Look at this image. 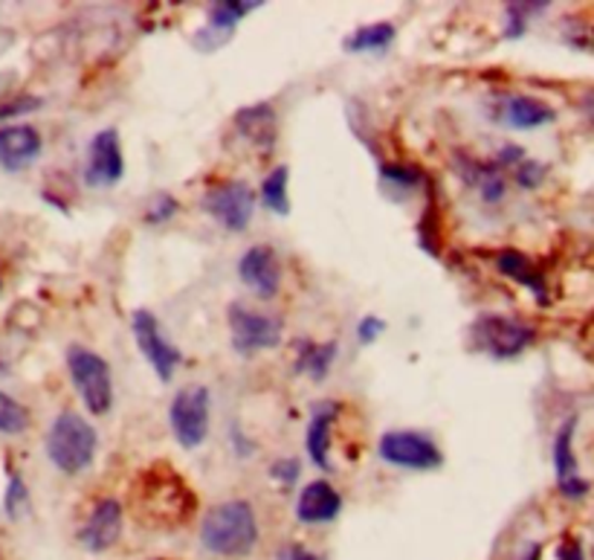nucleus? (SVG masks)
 I'll use <instances>...</instances> for the list:
<instances>
[{
	"label": "nucleus",
	"mask_w": 594,
	"mask_h": 560,
	"mask_svg": "<svg viewBox=\"0 0 594 560\" xmlns=\"http://www.w3.org/2000/svg\"><path fill=\"white\" fill-rule=\"evenodd\" d=\"M44 140L33 125H7L0 128V169L24 171L41 157Z\"/></svg>",
	"instance_id": "nucleus-15"
},
{
	"label": "nucleus",
	"mask_w": 594,
	"mask_h": 560,
	"mask_svg": "<svg viewBox=\"0 0 594 560\" xmlns=\"http://www.w3.org/2000/svg\"><path fill=\"white\" fill-rule=\"evenodd\" d=\"M574 430L577 418H566L554 438V471H557V488L566 499H583L589 494V482L580 476L574 456Z\"/></svg>",
	"instance_id": "nucleus-14"
},
{
	"label": "nucleus",
	"mask_w": 594,
	"mask_h": 560,
	"mask_svg": "<svg viewBox=\"0 0 594 560\" xmlns=\"http://www.w3.org/2000/svg\"><path fill=\"white\" fill-rule=\"evenodd\" d=\"M227 320H230L232 346L238 355L253 357L258 352H267V348L282 346L284 322L273 314L253 311V308H244L241 303H232Z\"/></svg>",
	"instance_id": "nucleus-6"
},
{
	"label": "nucleus",
	"mask_w": 594,
	"mask_h": 560,
	"mask_svg": "<svg viewBox=\"0 0 594 560\" xmlns=\"http://www.w3.org/2000/svg\"><path fill=\"white\" fill-rule=\"evenodd\" d=\"M398 29L389 21H377V24H369V27H360L354 36L346 38L348 53H383L386 47L395 41Z\"/></svg>",
	"instance_id": "nucleus-21"
},
{
	"label": "nucleus",
	"mask_w": 594,
	"mask_h": 560,
	"mask_svg": "<svg viewBox=\"0 0 594 560\" xmlns=\"http://www.w3.org/2000/svg\"><path fill=\"white\" fill-rule=\"evenodd\" d=\"M131 331L133 340H137V346H140V352L145 355L148 366L157 372V378H160L163 383H169L171 378H175V369L180 366L183 355H180L178 346H171L169 340L163 338L160 320H157L152 311L140 308V311H133L131 317Z\"/></svg>",
	"instance_id": "nucleus-10"
},
{
	"label": "nucleus",
	"mask_w": 594,
	"mask_h": 560,
	"mask_svg": "<svg viewBox=\"0 0 594 560\" xmlns=\"http://www.w3.org/2000/svg\"><path fill=\"white\" fill-rule=\"evenodd\" d=\"M29 428V412L21 407L18 400L10 398L7 392H0V433L3 436H21Z\"/></svg>",
	"instance_id": "nucleus-25"
},
{
	"label": "nucleus",
	"mask_w": 594,
	"mask_h": 560,
	"mask_svg": "<svg viewBox=\"0 0 594 560\" xmlns=\"http://www.w3.org/2000/svg\"><path fill=\"white\" fill-rule=\"evenodd\" d=\"M467 178H470V183H476L479 195L485 198L488 204H496V201L505 198V178H502L499 166H479V163H473V169L467 171Z\"/></svg>",
	"instance_id": "nucleus-24"
},
{
	"label": "nucleus",
	"mask_w": 594,
	"mask_h": 560,
	"mask_svg": "<svg viewBox=\"0 0 594 560\" xmlns=\"http://www.w3.org/2000/svg\"><path fill=\"white\" fill-rule=\"evenodd\" d=\"M334 357H337V343H302L296 372H308L313 381H325Z\"/></svg>",
	"instance_id": "nucleus-22"
},
{
	"label": "nucleus",
	"mask_w": 594,
	"mask_h": 560,
	"mask_svg": "<svg viewBox=\"0 0 594 560\" xmlns=\"http://www.w3.org/2000/svg\"><path fill=\"white\" fill-rule=\"evenodd\" d=\"M169 421L178 445L186 450H197L209 436V390L206 386L180 390L171 400Z\"/></svg>",
	"instance_id": "nucleus-7"
},
{
	"label": "nucleus",
	"mask_w": 594,
	"mask_h": 560,
	"mask_svg": "<svg viewBox=\"0 0 594 560\" xmlns=\"http://www.w3.org/2000/svg\"><path fill=\"white\" fill-rule=\"evenodd\" d=\"M473 346L485 352V355L496 357V360H511V357L522 355L525 348L533 343V329L514 317H502V314H481L473 322Z\"/></svg>",
	"instance_id": "nucleus-5"
},
{
	"label": "nucleus",
	"mask_w": 594,
	"mask_h": 560,
	"mask_svg": "<svg viewBox=\"0 0 594 560\" xmlns=\"http://www.w3.org/2000/svg\"><path fill=\"white\" fill-rule=\"evenodd\" d=\"M235 128L247 140V143L258 145L261 152L275 149V133H279V116L270 102H258V105L241 107L235 114Z\"/></svg>",
	"instance_id": "nucleus-17"
},
{
	"label": "nucleus",
	"mask_w": 594,
	"mask_h": 560,
	"mask_svg": "<svg viewBox=\"0 0 594 560\" xmlns=\"http://www.w3.org/2000/svg\"><path fill=\"white\" fill-rule=\"evenodd\" d=\"M131 508L148 529H178L195 517L197 499L169 462H154L133 482Z\"/></svg>",
	"instance_id": "nucleus-1"
},
{
	"label": "nucleus",
	"mask_w": 594,
	"mask_h": 560,
	"mask_svg": "<svg viewBox=\"0 0 594 560\" xmlns=\"http://www.w3.org/2000/svg\"><path fill=\"white\" fill-rule=\"evenodd\" d=\"M559 560H585L583 549H580V543L577 540H566L559 546Z\"/></svg>",
	"instance_id": "nucleus-34"
},
{
	"label": "nucleus",
	"mask_w": 594,
	"mask_h": 560,
	"mask_svg": "<svg viewBox=\"0 0 594 560\" xmlns=\"http://www.w3.org/2000/svg\"><path fill=\"white\" fill-rule=\"evenodd\" d=\"M204 209L212 215L215 221L232 232L247 230L256 213V192L244 180H223L218 187L206 189Z\"/></svg>",
	"instance_id": "nucleus-8"
},
{
	"label": "nucleus",
	"mask_w": 594,
	"mask_h": 560,
	"mask_svg": "<svg viewBox=\"0 0 594 560\" xmlns=\"http://www.w3.org/2000/svg\"><path fill=\"white\" fill-rule=\"evenodd\" d=\"M339 416V404L322 400L313 407L311 424H308V456L320 471H331V428Z\"/></svg>",
	"instance_id": "nucleus-18"
},
{
	"label": "nucleus",
	"mask_w": 594,
	"mask_h": 560,
	"mask_svg": "<svg viewBox=\"0 0 594 560\" xmlns=\"http://www.w3.org/2000/svg\"><path fill=\"white\" fill-rule=\"evenodd\" d=\"M554 107L545 105L542 99L533 97H507L502 102V119H505L511 128H519V131H531V128H540V125L554 123Z\"/></svg>",
	"instance_id": "nucleus-19"
},
{
	"label": "nucleus",
	"mask_w": 594,
	"mask_h": 560,
	"mask_svg": "<svg viewBox=\"0 0 594 560\" xmlns=\"http://www.w3.org/2000/svg\"><path fill=\"white\" fill-rule=\"evenodd\" d=\"M99 436L88 418H81L79 412L64 409L53 421V428L47 433V456L50 462L67 476L88 471L93 459H96Z\"/></svg>",
	"instance_id": "nucleus-3"
},
{
	"label": "nucleus",
	"mask_w": 594,
	"mask_h": 560,
	"mask_svg": "<svg viewBox=\"0 0 594 560\" xmlns=\"http://www.w3.org/2000/svg\"><path fill=\"white\" fill-rule=\"evenodd\" d=\"M383 178L398 180L403 187H412V183L421 180V171H417L415 166H383Z\"/></svg>",
	"instance_id": "nucleus-33"
},
{
	"label": "nucleus",
	"mask_w": 594,
	"mask_h": 560,
	"mask_svg": "<svg viewBox=\"0 0 594 560\" xmlns=\"http://www.w3.org/2000/svg\"><path fill=\"white\" fill-rule=\"evenodd\" d=\"M287 180H290V169L287 166H275L264 178L261 187V201L273 215H290V195H287Z\"/></svg>",
	"instance_id": "nucleus-23"
},
{
	"label": "nucleus",
	"mask_w": 594,
	"mask_h": 560,
	"mask_svg": "<svg viewBox=\"0 0 594 560\" xmlns=\"http://www.w3.org/2000/svg\"><path fill=\"white\" fill-rule=\"evenodd\" d=\"M516 161H522V149H514V145H511V149H502V154H499V163H516Z\"/></svg>",
	"instance_id": "nucleus-36"
},
{
	"label": "nucleus",
	"mask_w": 594,
	"mask_h": 560,
	"mask_svg": "<svg viewBox=\"0 0 594 560\" xmlns=\"http://www.w3.org/2000/svg\"><path fill=\"white\" fill-rule=\"evenodd\" d=\"M36 107H41V99L36 97H21L12 99V102H3V105H0V123H3V119H12V116L29 114V111H36Z\"/></svg>",
	"instance_id": "nucleus-29"
},
{
	"label": "nucleus",
	"mask_w": 594,
	"mask_h": 560,
	"mask_svg": "<svg viewBox=\"0 0 594 560\" xmlns=\"http://www.w3.org/2000/svg\"><path fill=\"white\" fill-rule=\"evenodd\" d=\"M125 175L122 143L116 128H102L93 133L85 157V183L90 189H111L116 187Z\"/></svg>",
	"instance_id": "nucleus-11"
},
{
	"label": "nucleus",
	"mask_w": 594,
	"mask_h": 560,
	"mask_svg": "<svg viewBox=\"0 0 594 560\" xmlns=\"http://www.w3.org/2000/svg\"><path fill=\"white\" fill-rule=\"evenodd\" d=\"M238 276L253 294L261 300H273L282 288V265H279L275 250L264 247V244L249 247L238 262Z\"/></svg>",
	"instance_id": "nucleus-12"
},
{
	"label": "nucleus",
	"mask_w": 594,
	"mask_h": 560,
	"mask_svg": "<svg viewBox=\"0 0 594 560\" xmlns=\"http://www.w3.org/2000/svg\"><path fill=\"white\" fill-rule=\"evenodd\" d=\"M67 369H70V381L79 392L81 404L88 407L93 416H105L114 407V374L105 357L96 355L93 348L70 346L67 348Z\"/></svg>",
	"instance_id": "nucleus-4"
},
{
	"label": "nucleus",
	"mask_w": 594,
	"mask_h": 560,
	"mask_svg": "<svg viewBox=\"0 0 594 560\" xmlns=\"http://www.w3.org/2000/svg\"><path fill=\"white\" fill-rule=\"evenodd\" d=\"M287 560H320V555H313V551L305 549V546H290V549H287Z\"/></svg>",
	"instance_id": "nucleus-35"
},
{
	"label": "nucleus",
	"mask_w": 594,
	"mask_h": 560,
	"mask_svg": "<svg viewBox=\"0 0 594 560\" xmlns=\"http://www.w3.org/2000/svg\"><path fill=\"white\" fill-rule=\"evenodd\" d=\"M339 511H343V497L325 480L308 482L299 499H296V520L305 525L331 523V520H337Z\"/></svg>",
	"instance_id": "nucleus-16"
},
{
	"label": "nucleus",
	"mask_w": 594,
	"mask_h": 560,
	"mask_svg": "<svg viewBox=\"0 0 594 560\" xmlns=\"http://www.w3.org/2000/svg\"><path fill=\"white\" fill-rule=\"evenodd\" d=\"M496 267L505 276H511L514 282H519L522 288L533 291V296L540 303H548V288H545V276L533 267V262L519 250H502L496 256Z\"/></svg>",
	"instance_id": "nucleus-20"
},
{
	"label": "nucleus",
	"mask_w": 594,
	"mask_h": 560,
	"mask_svg": "<svg viewBox=\"0 0 594 560\" xmlns=\"http://www.w3.org/2000/svg\"><path fill=\"white\" fill-rule=\"evenodd\" d=\"M377 454L386 464L395 468H406V471H432L441 468L443 456L432 438L424 433H412V430H391L380 438Z\"/></svg>",
	"instance_id": "nucleus-9"
},
{
	"label": "nucleus",
	"mask_w": 594,
	"mask_h": 560,
	"mask_svg": "<svg viewBox=\"0 0 594 560\" xmlns=\"http://www.w3.org/2000/svg\"><path fill=\"white\" fill-rule=\"evenodd\" d=\"M7 514L12 517V520H21V517L29 511V494H27V485H24V480L21 476H15L12 473L10 480V488H7Z\"/></svg>",
	"instance_id": "nucleus-27"
},
{
	"label": "nucleus",
	"mask_w": 594,
	"mask_h": 560,
	"mask_svg": "<svg viewBox=\"0 0 594 560\" xmlns=\"http://www.w3.org/2000/svg\"><path fill=\"white\" fill-rule=\"evenodd\" d=\"M583 111H585V116H589V119L594 123V88L585 90L583 93Z\"/></svg>",
	"instance_id": "nucleus-37"
},
{
	"label": "nucleus",
	"mask_w": 594,
	"mask_h": 560,
	"mask_svg": "<svg viewBox=\"0 0 594 560\" xmlns=\"http://www.w3.org/2000/svg\"><path fill=\"white\" fill-rule=\"evenodd\" d=\"M178 209H180L178 198L169 195V192H160V195L152 201V206L145 209V221H148V224H166V221H171L175 215H178Z\"/></svg>",
	"instance_id": "nucleus-28"
},
{
	"label": "nucleus",
	"mask_w": 594,
	"mask_h": 560,
	"mask_svg": "<svg viewBox=\"0 0 594 560\" xmlns=\"http://www.w3.org/2000/svg\"><path fill=\"white\" fill-rule=\"evenodd\" d=\"M545 7H548V3H507L505 7V15H507L505 36L507 38L522 36L528 18H531V15H540V12H545Z\"/></svg>",
	"instance_id": "nucleus-26"
},
{
	"label": "nucleus",
	"mask_w": 594,
	"mask_h": 560,
	"mask_svg": "<svg viewBox=\"0 0 594 560\" xmlns=\"http://www.w3.org/2000/svg\"><path fill=\"white\" fill-rule=\"evenodd\" d=\"M270 476L284 482V485H290V482L299 480V462H296V459H279V462H273V468H270Z\"/></svg>",
	"instance_id": "nucleus-32"
},
{
	"label": "nucleus",
	"mask_w": 594,
	"mask_h": 560,
	"mask_svg": "<svg viewBox=\"0 0 594 560\" xmlns=\"http://www.w3.org/2000/svg\"><path fill=\"white\" fill-rule=\"evenodd\" d=\"M201 543L218 558H247L258 546V520L247 499H227L204 514Z\"/></svg>",
	"instance_id": "nucleus-2"
},
{
	"label": "nucleus",
	"mask_w": 594,
	"mask_h": 560,
	"mask_svg": "<svg viewBox=\"0 0 594 560\" xmlns=\"http://www.w3.org/2000/svg\"><path fill=\"white\" fill-rule=\"evenodd\" d=\"M383 331H386V322L380 320V317H365V320H360V326H357V338H360V343H374V340L380 338Z\"/></svg>",
	"instance_id": "nucleus-31"
},
{
	"label": "nucleus",
	"mask_w": 594,
	"mask_h": 560,
	"mask_svg": "<svg viewBox=\"0 0 594 560\" xmlns=\"http://www.w3.org/2000/svg\"><path fill=\"white\" fill-rule=\"evenodd\" d=\"M122 537V506L116 499H99L79 532V543L93 555L114 549Z\"/></svg>",
	"instance_id": "nucleus-13"
},
{
	"label": "nucleus",
	"mask_w": 594,
	"mask_h": 560,
	"mask_svg": "<svg viewBox=\"0 0 594 560\" xmlns=\"http://www.w3.org/2000/svg\"><path fill=\"white\" fill-rule=\"evenodd\" d=\"M542 178H545V166H542V163L528 161L516 169V180H519V187L525 189H537L542 183Z\"/></svg>",
	"instance_id": "nucleus-30"
}]
</instances>
